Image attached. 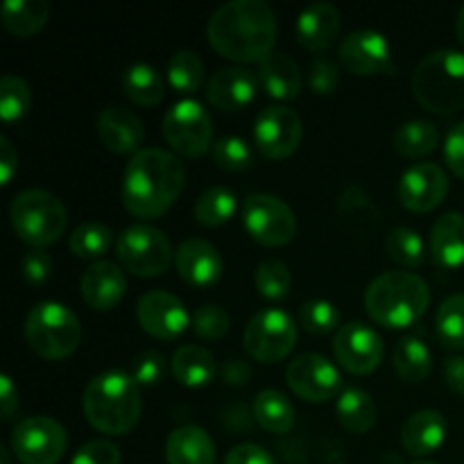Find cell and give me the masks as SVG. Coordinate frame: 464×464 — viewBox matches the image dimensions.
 Wrapping results in <instances>:
<instances>
[{
	"label": "cell",
	"instance_id": "cell-13",
	"mask_svg": "<svg viewBox=\"0 0 464 464\" xmlns=\"http://www.w3.org/2000/svg\"><path fill=\"white\" fill-rule=\"evenodd\" d=\"M304 140V125L297 111L284 104L266 107L254 121V145L270 161L293 157Z\"/></svg>",
	"mask_w": 464,
	"mask_h": 464
},
{
	"label": "cell",
	"instance_id": "cell-39",
	"mask_svg": "<svg viewBox=\"0 0 464 464\" xmlns=\"http://www.w3.org/2000/svg\"><path fill=\"white\" fill-rule=\"evenodd\" d=\"M32 109V89L21 75H5L0 80V116L7 125L23 121Z\"/></svg>",
	"mask_w": 464,
	"mask_h": 464
},
{
	"label": "cell",
	"instance_id": "cell-32",
	"mask_svg": "<svg viewBox=\"0 0 464 464\" xmlns=\"http://www.w3.org/2000/svg\"><path fill=\"white\" fill-rule=\"evenodd\" d=\"M254 420L267 433L285 435L295 426V406L279 390H263L254 399Z\"/></svg>",
	"mask_w": 464,
	"mask_h": 464
},
{
	"label": "cell",
	"instance_id": "cell-46",
	"mask_svg": "<svg viewBox=\"0 0 464 464\" xmlns=\"http://www.w3.org/2000/svg\"><path fill=\"white\" fill-rule=\"evenodd\" d=\"M54 272V261L45 249H30L21 258V275L30 285L48 284Z\"/></svg>",
	"mask_w": 464,
	"mask_h": 464
},
{
	"label": "cell",
	"instance_id": "cell-16",
	"mask_svg": "<svg viewBox=\"0 0 464 464\" xmlns=\"http://www.w3.org/2000/svg\"><path fill=\"white\" fill-rule=\"evenodd\" d=\"M334 353L349 374H372L383 358V340L372 326L361 322L343 324L334 335Z\"/></svg>",
	"mask_w": 464,
	"mask_h": 464
},
{
	"label": "cell",
	"instance_id": "cell-38",
	"mask_svg": "<svg viewBox=\"0 0 464 464\" xmlns=\"http://www.w3.org/2000/svg\"><path fill=\"white\" fill-rule=\"evenodd\" d=\"M435 331L444 347L464 349V293L451 295L444 299L435 317Z\"/></svg>",
	"mask_w": 464,
	"mask_h": 464
},
{
	"label": "cell",
	"instance_id": "cell-54",
	"mask_svg": "<svg viewBox=\"0 0 464 464\" xmlns=\"http://www.w3.org/2000/svg\"><path fill=\"white\" fill-rule=\"evenodd\" d=\"M444 379H447V385L453 392L464 397V356L447 358V362H444Z\"/></svg>",
	"mask_w": 464,
	"mask_h": 464
},
{
	"label": "cell",
	"instance_id": "cell-11",
	"mask_svg": "<svg viewBox=\"0 0 464 464\" xmlns=\"http://www.w3.org/2000/svg\"><path fill=\"white\" fill-rule=\"evenodd\" d=\"M243 225L263 247H284L295 238L297 218L290 204L270 193H254L243 204Z\"/></svg>",
	"mask_w": 464,
	"mask_h": 464
},
{
	"label": "cell",
	"instance_id": "cell-31",
	"mask_svg": "<svg viewBox=\"0 0 464 464\" xmlns=\"http://www.w3.org/2000/svg\"><path fill=\"white\" fill-rule=\"evenodd\" d=\"M338 424L352 435H362L376 424V403L362 388H344L335 403Z\"/></svg>",
	"mask_w": 464,
	"mask_h": 464
},
{
	"label": "cell",
	"instance_id": "cell-6",
	"mask_svg": "<svg viewBox=\"0 0 464 464\" xmlns=\"http://www.w3.org/2000/svg\"><path fill=\"white\" fill-rule=\"evenodd\" d=\"M12 229L32 249H45L57 243L68 227L66 207L57 195L41 188L23 190L9 207Z\"/></svg>",
	"mask_w": 464,
	"mask_h": 464
},
{
	"label": "cell",
	"instance_id": "cell-42",
	"mask_svg": "<svg viewBox=\"0 0 464 464\" xmlns=\"http://www.w3.org/2000/svg\"><path fill=\"white\" fill-rule=\"evenodd\" d=\"M213 161L227 172H245L254 166V154L240 136H225L213 145Z\"/></svg>",
	"mask_w": 464,
	"mask_h": 464
},
{
	"label": "cell",
	"instance_id": "cell-5",
	"mask_svg": "<svg viewBox=\"0 0 464 464\" xmlns=\"http://www.w3.org/2000/svg\"><path fill=\"white\" fill-rule=\"evenodd\" d=\"M412 95L430 113L464 109V54L449 48L426 54L412 72Z\"/></svg>",
	"mask_w": 464,
	"mask_h": 464
},
{
	"label": "cell",
	"instance_id": "cell-37",
	"mask_svg": "<svg viewBox=\"0 0 464 464\" xmlns=\"http://www.w3.org/2000/svg\"><path fill=\"white\" fill-rule=\"evenodd\" d=\"M113 245V234L107 225L102 222H84L77 229H72L71 238H68V249L75 254L77 258L84 261H102L104 254Z\"/></svg>",
	"mask_w": 464,
	"mask_h": 464
},
{
	"label": "cell",
	"instance_id": "cell-19",
	"mask_svg": "<svg viewBox=\"0 0 464 464\" xmlns=\"http://www.w3.org/2000/svg\"><path fill=\"white\" fill-rule=\"evenodd\" d=\"M82 299L89 308L98 313L113 311L118 304L125 299L127 293V276L118 263L107 261H95L82 275Z\"/></svg>",
	"mask_w": 464,
	"mask_h": 464
},
{
	"label": "cell",
	"instance_id": "cell-41",
	"mask_svg": "<svg viewBox=\"0 0 464 464\" xmlns=\"http://www.w3.org/2000/svg\"><path fill=\"white\" fill-rule=\"evenodd\" d=\"M254 285L261 297L276 302V299L288 297L290 288H293V275L281 261H263L254 275Z\"/></svg>",
	"mask_w": 464,
	"mask_h": 464
},
{
	"label": "cell",
	"instance_id": "cell-17",
	"mask_svg": "<svg viewBox=\"0 0 464 464\" xmlns=\"http://www.w3.org/2000/svg\"><path fill=\"white\" fill-rule=\"evenodd\" d=\"M140 329L154 340H177L190 326L184 302L168 290H150L136 304Z\"/></svg>",
	"mask_w": 464,
	"mask_h": 464
},
{
	"label": "cell",
	"instance_id": "cell-56",
	"mask_svg": "<svg viewBox=\"0 0 464 464\" xmlns=\"http://www.w3.org/2000/svg\"><path fill=\"white\" fill-rule=\"evenodd\" d=\"M0 464H12V453L7 447H0Z\"/></svg>",
	"mask_w": 464,
	"mask_h": 464
},
{
	"label": "cell",
	"instance_id": "cell-34",
	"mask_svg": "<svg viewBox=\"0 0 464 464\" xmlns=\"http://www.w3.org/2000/svg\"><path fill=\"white\" fill-rule=\"evenodd\" d=\"M166 82L179 95H190L202 86L204 62L193 50H177L166 66Z\"/></svg>",
	"mask_w": 464,
	"mask_h": 464
},
{
	"label": "cell",
	"instance_id": "cell-57",
	"mask_svg": "<svg viewBox=\"0 0 464 464\" xmlns=\"http://www.w3.org/2000/svg\"><path fill=\"white\" fill-rule=\"evenodd\" d=\"M412 464H438V462H429V460H417V462H412Z\"/></svg>",
	"mask_w": 464,
	"mask_h": 464
},
{
	"label": "cell",
	"instance_id": "cell-8",
	"mask_svg": "<svg viewBox=\"0 0 464 464\" xmlns=\"http://www.w3.org/2000/svg\"><path fill=\"white\" fill-rule=\"evenodd\" d=\"M116 256L122 270L139 279H157L175 263L168 236L150 225L127 227L116 240Z\"/></svg>",
	"mask_w": 464,
	"mask_h": 464
},
{
	"label": "cell",
	"instance_id": "cell-20",
	"mask_svg": "<svg viewBox=\"0 0 464 464\" xmlns=\"http://www.w3.org/2000/svg\"><path fill=\"white\" fill-rule=\"evenodd\" d=\"M175 270L193 288H211L222 276V256L204 238H186L175 249Z\"/></svg>",
	"mask_w": 464,
	"mask_h": 464
},
{
	"label": "cell",
	"instance_id": "cell-51",
	"mask_svg": "<svg viewBox=\"0 0 464 464\" xmlns=\"http://www.w3.org/2000/svg\"><path fill=\"white\" fill-rule=\"evenodd\" d=\"M220 376L227 385H236V388H243L252 379V367L243 358H231L225 365L220 367Z\"/></svg>",
	"mask_w": 464,
	"mask_h": 464
},
{
	"label": "cell",
	"instance_id": "cell-33",
	"mask_svg": "<svg viewBox=\"0 0 464 464\" xmlns=\"http://www.w3.org/2000/svg\"><path fill=\"white\" fill-rule=\"evenodd\" d=\"M394 372L401 376L406 383H421L429 379L430 370H433V356L430 349L426 347L424 340L420 338H403L394 347Z\"/></svg>",
	"mask_w": 464,
	"mask_h": 464
},
{
	"label": "cell",
	"instance_id": "cell-26",
	"mask_svg": "<svg viewBox=\"0 0 464 464\" xmlns=\"http://www.w3.org/2000/svg\"><path fill=\"white\" fill-rule=\"evenodd\" d=\"M258 84L270 98L275 100H295L302 93L304 77L297 62L288 54L272 53L270 57L258 63Z\"/></svg>",
	"mask_w": 464,
	"mask_h": 464
},
{
	"label": "cell",
	"instance_id": "cell-22",
	"mask_svg": "<svg viewBox=\"0 0 464 464\" xmlns=\"http://www.w3.org/2000/svg\"><path fill=\"white\" fill-rule=\"evenodd\" d=\"M100 143L113 154H131L143 150L145 127L134 111L125 107H107L98 116Z\"/></svg>",
	"mask_w": 464,
	"mask_h": 464
},
{
	"label": "cell",
	"instance_id": "cell-1",
	"mask_svg": "<svg viewBox=\"0 0 464 464\" xmlns=\"http://www.w3.org/2000/svg\"><path fill=\"white\" fill-rule=\"evenodd\" d=\"M211 48L238 63H261L275 50L276 16L263 0H229L207 25Z\"/></svg>",
	"mask_w": 464,
	"mask_h": 464
},
{
	"label": "cell",
	"instance_id": "cell-15",
	"mask_svg": "<svg viewBox=\"0 0 464 464\" xmlns=\"http://www.w3.org/2000/svg\"><path fill=\"white\" fill-rule=\"evenodd\" d=\"M338 59L352 75H390L394 71L392 45L376 30H353L343 39Z\"/></svg>",
	"mask_w": 464,
	"mask_h": 464
},
{
	"label": "cell",
	"instance_id": "cell-36",
	"mask_svg": "<svg viewBox=\"0 0 464 464\" xmlns=\"http://www.w3.org/2000/svg\"><path fill=\"white\" fill-rule=\"evenodd\" d=\"M440 131L429 121H411L394 131V150L406 159H420L438 148Z\"/></svg>",
	"mask_w": 464,
	"mask_h": 464
},
{
	"label": "cell",
	"instance_id": "cell-45",
	"mask_svg": "<svg viewBox=\"0 0 464 464\" xmlns=\"http://www.w3.org/2000/svg\"><path fill=\"white\" fill-rule=\"evenodd\" d=\"M166 356L157 349H145L134 358L130 367V376L140 385V388H152V385L161 383L166 376Z\"/></svg>",
	"mask_w": 464,
	"mask_h": 464
},
{
	"label": "cell",
	"instance_id": "cell-28",
	"mask_svg": "<svg viewBox=\"0 0 464 464\" xmlns=\"http://www.w3.org/2000/svg\"><path fill=\"white\" fill-rule=\"evenodd\" d=\"M170 372L184 388H204L218 374V362L208 349L198 344H184L172 353Z\"/></svg>",
	"mask_w": 464,
	"mask_h": 464
},
{
	"label": "cell",
	"instance_id": "cell-4",
	"mask_svg": "<svg viewBox=\"0 0 464 464\" xmlns=\"http://www.w3.org/2000/svg\"><path fill=\"white\" fill-rule=\"evenodd\" d=\"M430 304L429 284L415 272H383L365 290V311L385 329H408Z\"/></svg>",
	"mask_w": 464,
	"mask_h": 464
},
{
	"label": "cell",
	"instance_id": "cell-12",
	"mask_svg": "<svg viewBox=\"0 0 464 464\" xmlns=\"http://www.w3.org/2000/svg\"><path fill=\"white\" fill-rule=\"evenodd\" d=\"M66 447V429L53 417H27L14 426L12 453L21 464H57Z\"/></svg>",
	"mask_w": 464,
	"mask_h": 464
},
{
	"label": "cell",
	"instance_id": "cell-23",
	"mask_svg": "<svg viewBox=\"0 0 464 464\" xmlns=\"http://www.w3.org/2000/svg\"><path fill=\"white\" fill-rule=\"evenodd\" d=\"M343 16L331 3H315L304 9L295 25V36L299 45L308 53H324L338 41Z\"/></svg>",
	"mask_w": 464,
	"mask_h": 464
},
{
	"label": "cell",
	"instance_id": "cell-47",
	"mask_svg": "<svg viewBox=\"0 0 464 464\" xmlns=\"http://www.w3.org/2000/svg\"><path fill=\"white\" fill-rule=\"evenodd\" d=\"M121 449L109 440H91L80 447L71 464H121Z\"/></svg>",
	"mask_w": 464,
	"mask_h": 464
},
{
	"label": "cell",
	"instance_id": "cell-3",
	"mask_svg": "<svg viewBox=\"0 0 464 464\" xmlns=\"http://www.w3.org/2000/svg\"><path fill=\"white\" fill-rule=\"evenodd\" d=\"M84 417L104 435H125L143 415L140 385L125 372H104L89 381L82 397Z\"/></svg>",
	"mask_w": 464,
	"mask_h": 464
},
{
	"label": "cell",
	"instance_id": "cell-25",
	"mask_svg": "<svg viewBox=\"0 0 464 464\" xmlns=\"http://www.w3.org/2000/svg\"><path fill=\"white\" fill-rule=\"evenodd\" d=\"M447 440V420L440 411H420L403 421L401 447L415 458L438 451Z\"/></svg>",
	"mask_w": 464,
	"mask_h": 464
},
{
	"label": "cell",
	"instance_id": "cell-55",
	"mask_svg": "<svg viewBox=\"0 0 464 464\" xmlns=\"http://www.w3.org/2000/svg\"><path fill=\"white\" fill-rule=\"evenodd\" d=\"M456 36L458 41H460V45L464 48V7L458 12V18H456Z\"/></svg>",
	"mask_w": 464,
	"mask_h": 464
},
{
	"label": "cell",
	"instance_id": "cell-50",
	"mask_svg": "<svg viewBox=\"0 0 464 464\" xmlns=\"http://www.w3.org/2000/svg\"><path fill=\"white\" fill-rule=\"evenodd\" d=\"M225 464H275V458L261 444H238L227 453Z\"/></svg>",
	"mask_w": 464,
	"mask_h": 464
},
{
	"label": "cell",
	"instance_id": "cell-10",
	"mask_svg": "<svg viewBox=\"0 0 464 464\" xmlns=\"http://www.w3.org/2000/svg\"><path fill=\"white\" fill-rule=\"evenodd\" d=\"M295 344H297V324L281 308H263L245 326V352L261 365L281 362L290 356Z\"/></svg>",
	"mask_w": 464,
	"mask_h": 464
},
{
	"label": "cell",
	"instance_id": "cell-53",
	"mask_svg": "<svg viewBox=\"0 0 464 464\" xmlns=\"http://www.w3.org/2000/svg\"><path fill=\"white\" fill-rule=\"evenodd\" d=\"M18 403H21L18 388L14 385L12 376L3 374L0 376V408H3V420H12L14 412L18 411Z\"/></svg>",
	"mask_w": 464,
	"mask_h": 464
},
{
	"label": "cell",
	"instance_id": "cell-49",
	"mask_svg": "<svg viewBox=\"0 0 464 464\" xmlns=\"http://www.w3.org/2000/svg\"><path fill=\"white\" fill-rule=\"evenodd\" d=\"M444 161L449 170L464 179V122H458L444 140Z\"/></svg>",
	"mask_w": 464,
	"mask_h": 464
},
{
	"label": "cell",
	"instance_id": "cell-27",
	"mask_svg": "<svg viewBox=\"0 0 464 464\" xmlns=\"http://www.w3.org/2000/svg\"><path fill=\"white\" fill-rule=\"evenodd\" d=\"M168 464H216V442L204 429L179 426L166 440Z\"/></svg>",
	"mask_w": 464,
	"mask_h": 464
},
{
	"label": "cell",
	"instance_id": "cell-9",
	"mask_svg": "<svg viewBox=\"0 0 464 464\" xmlns=\"http://www.w3.org/2000/svg\"><path fill=\"white\" fill-rule=\"evenodd\" d=\"M161 134L177 157H202L213 148L211 113L198 100H179L163 116Z\"/></svg>",
	"mask_w": 464,
	"mask_h": 464
},
{
	"label": "cell",
	"instance_id": "cell-30",
	"mask_svg": "<svg viewBox=\"0 0 464 464\" xmlns=\"http://www.w3.org/2000/svg\"><path fill=\"white\" fill-rule=\"evenodd\" d=\"M168 82L150 63H134L122 72V93L139 107H157L166 98Z\"/></svg>",
	"mask_w": 464,
	"mask_h": 464
},
{
	"label": "cell",
	"instance_id": "cell-7",
	"mask_svg": "<svg viewBox=\"0 0 464 464\" xmlns=\"http://www.w3.org/2000/svg\"><path fill=\"white\" fill-rule=\"evenodd\" d=\"M25 340L32 352L44 361H63L80 347V320L63 304L41 302L27 313Z\"/></svg>",
	"mask_w": 464,
	"mask_h": 464
},
{
	"label": "cell",
	"instance_id": "cell-52",
	"mask_svg": "<svg viewBox=\"0 0 464 464\" xmlns=\"http://www.w3.org/2000/svg\"><path fill=\"white\" fill-rule=\"evenodd\" d=\"M18 170V152L7 136L0 139V184L7 186Z\"/></svg>",
	"mask_w": 464,
	"mask_h": 464
},
{
	"label": "cell",
	"instance_id": "cell-14",
	"mask_svg": "<svg viewBox=\"0 0 464 464\" xmlns=\"http://www.w3.org/2000/svg\"><path fill=\"white\" fill-rule=\"evenodd\" d=\"M285 383L308 403H326L343 394L340 370L320 353H302L285 370Z\"/></svg>",
	"mask_w": 464,
	"mask_h": 464
},
{
	"label": "cell",
	"instance_id": "cell-48",
	"mask_svg": "<svg viewBox=\"0 0 464 464\" xmlns=\"http://www.w3.org/2000/svg\"><path fill=\"white\" fill-rule=\"evenodd\" d=\"M340 84V68L329 57H317L308 72V86L315 95H331Z\"/></svg>",
	"mask_w": 464,
	"mask_h": 464
},
{
	"label": "cell",
	"instance_id": "cell-44",
	"mask_svg": "<svg viewBox=\"0 0 464 464\" xmlns=\"http://www.w3.org/2000/svg\"><path fill=\"white\" fill-rule=\"evenodd\" d=\"M190 326H193V334L199 335L202 340H220L229 334L231 317L222 306L207 304V306L198 308L193 313Z\"/></svg>",
	"mask_w": 464,
	"mask_h": 464
},
{
	"label": "cell",
	"instance_id": "cell-40",
	"mask_svg": "<svg viewBox=\"0 0 464 464\" xmlns=\"http://www.w3.org/2000/svg\"><path fill=\"white\" fill-rule=\"evenodd\" d=\"M385 252H388V256L392 258L397 266L415 270V267H420L421 263H424L426 245L415 229L397 227V229L390 231L388 238H385Z\"/></svg>",
	"mask_w": 464,
	"mask_h": 464
},
{
	"label": "cell",
	"instance_id": "cell-24",
	"mask_svg": "<svg viewBox=\"0 0 464 464\" xmlns=\"http://www.w3.org/2000/svg\"><path fill=\"white\" fill-rule=\"evenodd\" d=\"M430 258L444 270L464 266V216L458 211L444 213L430 227Z\"/></svg>",
	"mask_w": 464,
	"mask_h": 464
},
{
	"label": "cell",
	"instance_id": "cell-2",
	"mask_svg": "<svg viewBox=\"0 0 464 464\" xmlns=\"http://www.w3.org/2000/svg\"><path fill=\"white\" fill-rule=\"evenodd\" d=\"M186 184V168L175 152L143 148L122 172V204L139 220H157L170 211Z\"/></svg>",
	"mask_w": 464,
	"mask_h": 464
},
{
	"label": "cell",
	"instance_id": "cell-29",
	"mask_svg": "<svg viewBox=\"0 0 464 464\" xmlns=\"http://www.w3.org/2000/svg\"><path fill=\"white\" fill-rule=\"evenodd\" d=\"M48 18V0H7L3 5V14H0L3 27L16 39H30V36L39 34Z\"/></svg>",
	"mask_w": 464,
	"mask_h": 464
},
{
	"label": "cell",
	"instance_id": "cell-43",
	"mask_svg": "<svg viewBox=\"0 0 464 464\" xmlns=\"http://www.w3.org/2000/svg\"><path fill=\"white\" fill-rule=\"evenodd\" d=\"M299 320L302 326L313 335H329L340 329V311L335 304L326 302V299H313L306 302L299 311Z\"/></svg>",
	"mask_w": 464,
	"mask_h": 464
},
{
	"label": "cell",
	"instance_id": "cell-18",
	"mask_svg": "<svg viewBox=\"0 0 464 464\" xmlns=\"http://www.w3.org/2000/svg\"><path fill=\"white\" fill-rule=\"evenodd\" d=\"M449 193V177L438 163H415L399 181V202L412 213H429L444 202Z\"/></svg>",
	"mask_w": 464,
	"mask_h": 464
},
{
	"label": "cell",
	"instance_id": "cell-21",
	"mask_svg": "<svg viewBox=\"0 0 464 464\" xmlns=\"http://www.w3.org/2000/svg\"><path fill=\"white\" fill-rule=\"evenodd\" d=\"M256 72L243 66L220 68L211 75L207 84V100L220 111L231 113L249 107L258 93Z\"/></svg>",
	"mask_w": 464,
	"mask_h": 464
},
{
	"label": "cell",
	"instance_id": "cell-35",
	"mask_svg": "<svg viewBox=\"0 0 464 464\" xmlns=\"http://www.w3.org/2000/svg\"><path fill=\"white\" fill-rule=\"evenodd\" d=\"M236 207V193L234 190L225 188V186H213V188H207L193 207L195 220L202 227H222L234 218Z\"/></svg>",
	"mask_w": 464,
	"mask_h": 464
}]
</instances>
